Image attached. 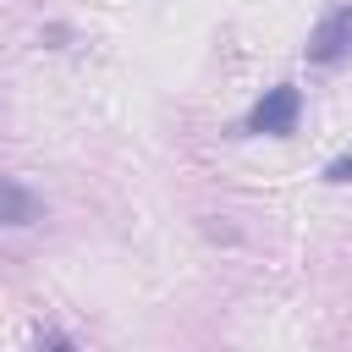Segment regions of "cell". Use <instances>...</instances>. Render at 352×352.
<instances>
[{"mask_svg":"<svg viewBox=\"0 0 352 352\" xmlns=\"http://www.w3.org/2000/svg\"><path fill=\"white\" fill-rule=\"evenodd\" d=\"M38 214H44L38 192L22 187L16 176H0V226H33Z\"/></svg>","mask_w":352,"mask_h":352,"instance_id":"3","label":"cell"},{"mask_svg":"<svg viewBox=\"0 0 352 352\" xmlns=\"http://www.w3.org/2000/svg\"><path fill=\"white\" fill-rule=\"evenodd\" d=\"M297 116H302V94H297L292 82H275V88H264V99L248 110L242 132H258V138H292V132H297Z\"/></svg>","mask_w":352,"mask_h":352,"instance_id":"1","label":"cell"},{"mask_svg":"<svg viewBox=\"0 0 352 352\" xmlns=\"http://www.w3.org/2000/svg\"><path fill=\"white\" fill-rule=\"evenodd\" d=\"M33 341H38V346H77V341H72L66 330H55V324H38V330H33Z\"/></svg>","mask_w":352,"mask_h":352,"instance_id":"4","label":"cell"},{"mask_svg":"<svg viewBox=\"0 0 352 352\" xmlns=\"http://www.w3.org/2000/svg\"><path fill=\"white\" fill-rule=\"evenodd\" d=\"M302 55H308V66H341V60L352 55V6L324 11V16L314 22V33H308Z\"/></svg>","mask_w":352,"mask_h":352,"instance_id":"2","label":"cell"},{"mask_svg":"<svg viewBox=\"0 0 352 352\" xmlns=\"http://www.w3.org/2000/svg\"><path fill=\"white\" fill-rule=\"evenodd\" d=\"M324 182H352V154H336L324 165Z\"/></svg>","mask_w":352,"mask_h":352,"instance_id":"5","label":"cell"}]
</instances>
